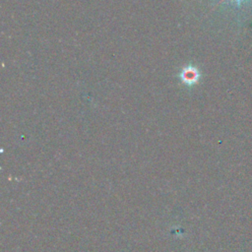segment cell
Listing matches in <instances>:
<instances>
[{
    "mask_svg": "<svg viewBox=\"0 0 252 252\" xmlns=\"http://www.w3.org/2000/svg\"><path fill=\"white\" fill-rule=\"evenodd\" d=\"M200 76L201 75L199 70L196 67L191 65L183 67L179 74V78L181 82L186 86H193L196 83H198Z\"/></svg>",
    "mask_w": 252,
    "mask_h": 252,
    "instance_id": "obj_1",
    "label": "cell"
},
{
    "mask_svg": "<svg viewBox=\"0 0 252 252\" xmlns=\"http://www.w3.org/2000/svg\"><path fill=\"white\" fill-rule=\"evenodd\" d=\"M221 1H223V0H221ZM236 1H241V0H236Z\"/></svg>",
    "mask_w": 252,
    "mask_h": 252,
    "instance_id": "obj_2",
    "label": "cell"
}]
</instances>
